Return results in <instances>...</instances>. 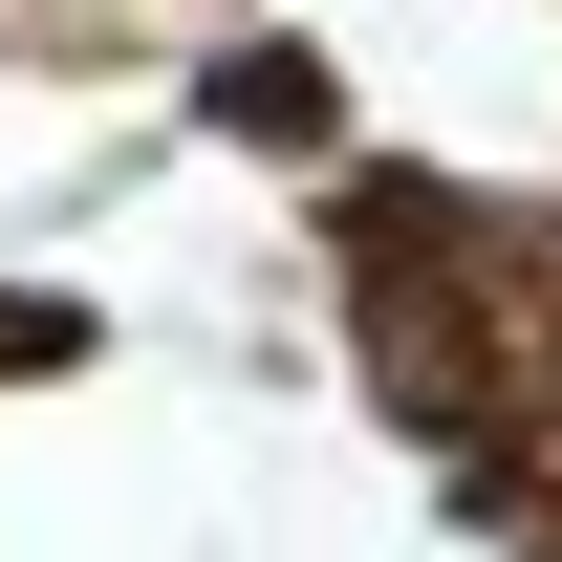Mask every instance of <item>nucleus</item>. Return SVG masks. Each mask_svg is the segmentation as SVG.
<instances>
[{"mask_svg": "<svg viewBox=\"0 0 562 562\" xmlns=\"http://www.w3.org/2000/svg\"><path fill=\"white\" fill-rule=\"evenodd\" d=\"M347 260H368V368H390V412H412V432L497 454L519 412H562V238H541V216L368 195Z\"/></svg>", "mask_w": 562, "mask_h": 562, "instance_id": "1", "label": "nucleus"}]
</instances>
